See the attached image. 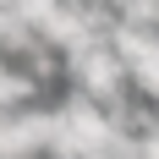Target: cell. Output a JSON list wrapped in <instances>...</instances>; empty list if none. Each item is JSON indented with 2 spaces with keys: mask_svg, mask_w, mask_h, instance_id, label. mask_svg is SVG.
<instances>
[{
  "mask_svg": "<svg viewBox=\"0 0 159 159\" xmlns=\"http://www.w3.org/2000/svg\"><path fill=\"white\" fill-rule=\"evenodd\" d=\"M66 71H71V82H77L88 99H99V104H110L115 93H121V77H126V61L115 55V49L93 44V49H77L71 61H66Z\"/></svg>",
  "mask_w": 159,
  "mask_h": 159,
  "instance_id": "obj_1",
  "label": "cell"
},
{
  "mask_svg": "<svg viewBox=\"0 0 159 159\" xmlns=\"http://www.w3.org/2000/svg\"><path fill=\"white\" fill-rule=\"evenodd\" d=\"M55 115H0V159H39L49 148Z\"/></svg>",
  "mask_w": 159,
  "mask_h": 159,
  "instance_id": "obj_2",
  "label": "cell"
}]
</instances>
